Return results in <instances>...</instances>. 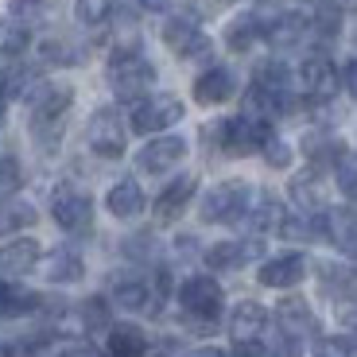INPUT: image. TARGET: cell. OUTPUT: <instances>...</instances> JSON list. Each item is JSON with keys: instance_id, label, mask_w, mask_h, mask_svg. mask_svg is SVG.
Listing matches in <instances>:
<instances>
[{"instance_id": "cell-1", "label": "cell", "mask_w": 357, "mask_h": 357, "mask_svg": "<svg viewBox=\"0 0 357 357\" xmlns=\"http://www.w3.org/2000/svg\"><path fill=\"white\" fill-rule=\"evenodd\" d=\"M109 86L121 101H140L155 86V66L140 51H116L109 63Z\"/></svg>"}, {"instance_id": "cell-2", "label": "cell", "mask_w": 357, "mask_h": 357, "mask_svg": "<svg viewBox=\"0 0 357 357\" xmlns=\"http://www.w3.org/2000/svg\"><path fill=\"white\" fill-rule=\"evenodd\" d=\"M178 303H183V311H187L190 326L206 334V331H214L218 326L222 287H218V280H210V276H190L187 284L178 287Z\"/></svg>"}, {"instance_id": "cell-3", "label": "cell", "mask_w": 357, "mask_h": 357, "mask_svg": "<svg viewBox=\"0 0 357 357\" xmlns=\"http://www.w3.org/2000/svg\"><path fill=\"white\" fill-rule=\"evenodd\" d=\"M249 202H252V190L249 183L241 178H225L218 187H210L198 202V214L202 222H237V218L249 214Z\"/></svg>"}, {"instance_id": "cell-4", "label": "cell", "mask_w": 357, "mask_h": 357, "mask_svg": "<svg viewBox=\"0 0 357 357\" xmlns=\"http://www.w3.org/2000/svg\"><path fill=\"white\" fill-rule=\"evenodd\" d=\"M272 140V128H268L264 116H233V121H222L218 125V144L222 152L229 155H249V152H260L264 144Z\"/></svg>"}, {"instance_id": "cell-5", "label": "cell", "mask_w": 357, "mask_h": 357, "mask_svg": "<svg viewBox=\"0 0 357 357\" xmlns=\"http://www.w3.org/2000/svg\"><path fill=\"white\" fill-rule=\"evenodd\" d=\"M178 116H183V101H178L175 93H155V98L136 101L128 125H132L140 136H152V132H163L167 125H175Z\"/></svg>"}, {"instance_id": "cell-6", "label": "cell", "mask_w": 357, "mask_h": 357, "mask_svg": "<svg viewBox=\"0 0 357 357\" xmlns=\"http://www.w3.org/2000/svg\"><path fill=\"white\" fill-rule=\"evenodd\" d=\"M86 140L101 160H121L125 155V125L116 109H98L86 125Z\"/></svg>"}, {"instance_id": "cell-7", "label": "cell", "mask_w": 357, "mask_h": 357, "mask_svg": "<svg viewBox=\"0 0 357 357\" xmlns=\"http://www.w3.org/2000/svg\"><path fill=\"white\" fill-rule=\"evenodd\" d=\"M51 218L66 233H86L93 225V202L82 190L63 187V190H54V198H51Z\"/></svg>"}, {"instance_id": "cell-8", "label": "cell", "mask_w": 357, "mask_h": 357, "mask_svg": "<svg viewBox=\"0 0 357 357\" xmlns=\"http://www.w3.org/2000/svg\"><path fill=\"white\" fill-rule=\"evenodd\" d=\"M183 155H187V140H183V136H155V140H148L140 148L136 167L148 171V175H163V171L178 167Z\"/></svg>"}, {"instance_id": "cell-9", "label": "cell", "mask_w": 357, "mask_h": 357, "mask_svg": "<svg viewBox=\"0 0 357 357\" xmlns=\"http://www.w3.org/2000/svg\"><path fill=\"white\" fill-rule=\"evenodd\" d=\"M163 43H167L178 59H202V54H210V39H206L202 31H198V24L187 16H171L167 24H163Z\"/></svg>"}, {"instance_id": "cell-10", "label": "cell", "mask_w": 357, "mask_h": 357, "mask_svg": "<svg viewBox=\"0 0 357 357\" xmlns=\"http://www.w3.org/2000/svg\"><path fill=\"white\" fill-rule=\"evenodd\" d=\"M299 82H303V93L311 101H331L338 93V70H334L331 59H322V54H311L299 70Z\"/></svg>"}, {"instance_id": "cell-11", "label": "cell", "mask_w": 357, "mask_h": 357, "mask_svg": "<svg viewBox=\"0 0 357 357\" xmlns=\"http://www.w3.org/2000/svg\"><path fill=\"white\" fill-rule=\"evenodd\" d=\"M39 257H43V249H39L36 237H12L8 245H0V272L4 276H27L39 264Z\"/></svg>"}, {"instance_id": "cell-12", "label": "cell", "mask_w": 357, "mask_h": 357, "mask_svg": "<svg viewBox=\"0 0 357 357\" xmlns=\"http://www.w3.org/2000/svg\"><path fill=\"white\" fill-rule=\"evenodd\" d=\"M233 93H237V78H233V70H225V66H210V70H202L195 78V101L198 105H222Z\"/></svg>"}, {"instance_id": "cell-13", "label": "cell", "mask_w": 357, "mask_h": 357, "mask_svg": "<svg viewBox=\"0 0 357 357\" xmlns=\"http://www.w3.org/2000/svg\"><path fill=\"white\" fill-rule=\"evenodd\" d=\"M307 276V260L299 252H284V257H272L260 264V284L264 287H295Z\"/></svg>"}, {"instance_id": "cell-14", "label": "cell", "mask_w": 357, "mask_h": 357, "mask_svg": "<svg viewBox=\"0 0 357 357\" xmlns=\"http://www.w3.org/2000/svg\"><path fill=\"white\" fill-rule=\"evenodd\" d=\"M105 206H109V214L121 218V222H132V218L144 214V190L136 178H121V183H113L105 195Z\"/></svg>"}, {"instance_id": "cell-15", "label": "cell", "mask_w": 357, "mask_h": 357, "mask_svg": "<svg viewBox=\"0 0 357 357\" xmlns=\"http://www.w3.org/2000/svg\"><path fill=\"white\" fill-rule=\"evenodd\" d=\"M264 326H268V311L260 303H252V299H245V303H237L229 311V338L233 342H257Z\"/></svg>"}, {"instance_id": "cell-16", "label": "cell", "mask_w": 357, "mask_h": 357, "mask_svg": "<svg viewBox=\"0 0 357 357\" xmlns=\"http://www.w3.org/2000/svg\"><path fill=\"white\" fill-rule=\"evenodd\" d=\"M195 175H183V178H175L171 187H163V195L155 198V222H175L183 210H187V202L195 198Z\"/></svg>"}, {"instance_id": "cell-17", "label": "cell", "mask_w": 357, "mask_h": 357, "mask_svg": "<svg viewBox=\"0 0 357 357\" xmlns=\"http://www.w3.org/2000/svg\"><path fill=\"white\" fill-rule=\"evenodd\" d=\"M257 252H260V241H218L206 249V264L218 268V272H233L245 260H252Z\"/></svg>"}, {"instance_id": "cell-18", "label": "cell", "mask_w": 357, "mask_h": 357, "mask_svg": "<svg viewBox=\"0 0 357 357\" xmlns=\"http://www.w3.org/2000/svg\"><path fill=\"white\" fill-rule=\"evenodd\" d=\"M105 346L113 357H144L148 354V334H144L136 322H116V326H109Z\"/></svg>"}, {"instance_id": "cell-19", "label": "cell", "mask_w": 357, "mask_h": 357, "mask_svg": "<svg viewBox=\"0 0 357 357\" xmlns=\"http://www.w3.org/2000/svg\"><path fill=\"white\" fill-rule=\"evenodd\" d=\"M43 276L51 280V284H78V280L86 276V264H82V257L74 249H54L51 257L43 260Z\"/></svg>"}, {"instance_id": "cell-20", "label": "cell", "mask_w": 357, "mask_h": 357, "mask_svg": "<svg viewBox=\"0 0 357 357\" xmlns=\"http://www.w3.org/2000/svg\"><path fill=\"white\" fill-rule=\"evenodd\" d=\"M276 319H280V331L295 334V338L314 331V314H311V307H307V299H299V295H287V299H280Z\"/></svg>"}, {"instance_id": "cell-21", "label": "cell", "mask_w": 357, "mask_h": 357, "mask_svg": "<svg viewBox=\"0 0 357 357\" xmlns=\"http://www.w3.org/2000/svg\"><path fill=\"white\" fill-rule=\"evenodd\" d=\"M109 299H113L121 311H144V307L152 303V287L144 284L140 276H121V280H113Z\"/></svg>"}, {"instance_id": "cell-22", "label": "cell", "mask_w": 357, "mask_h": 357, "mask_svg": "<svg viewBox=\"0 0 357 357\" xmlns=\"http://www.w3.org/2000/svg\"><path fill=\"white\" fill-rule=\"evenodd\" d=\"M322 229H326V237H331L338 249H346L357 257V214L354 210H331V214L322 218Z\"/></svg>"}, {"instance_id": "cell-23", "label": "cell", "mask_w": 357, "mask_h": 357, "mask_svg": "<svg viewBox=\"0 0 357 357\" xmlns=\"http://www.w3.org/2000/svg\"><path fill=\"white\" fill-rule=\"evenodd\" d=\"M264 36H268V43L276 47V51H291V47H299L307 39V20L303 16H280Z\"/></svg>"}, {"instance_id": "cell-24", "label": "cell", "mask_w": 357, "mask_h": 357, "mask_svg": "<svg viewBox=\"0 0 357 357\" xmlns=\"http://www.w3.org/2000/svg\"><path fill=\"white\" fill-rule=\"evenodd\" d=\"M284 222H287L284 202H280V198H272V195H260L257 206L249 210V225H252L257 233H272V229H280Z\"/></svg>"}, {"instance_id": "cell-25", "label": "cell", "mask_w": 357, "mask_h": 357, "mask_svg": "<svg viewBox=\"0 0 357 357\" xmlns=\"http://www.w3.org/2000/svg\"><path fill=\"white\" fill-rule=\"evenodd\" d=\"M260 36H264L260 20L252 16V12H245V16H237L229 27H225V47H229V51H249Z\"/></svg>"}, {"instance_id": "cell-26", "label": "cell", "mask_w": 357, "mask_h": 357, "mask_svg": "<svg viewBox=\"0 0 357 357\" xmlns=\"http://www.w3.org/2000/svg\"><path fill=\"white\" fill-rule=\"evenodd\" d=\"M291 202L307 214L322 210V187H319V171H303V175L291 178Z\"/></svg>"}, {"instance_id": "cell-27", "label": "cell", "mask_w": 357, "mask_h": 357, "mask_svg": "<svg viewBox=\"0 0 357 357\" xmlns=\"http://www.w3.org/2000/svg\"><path fill=\"white\" fill-rule=\"evenodd\" d=\"M36 303L39 299L31 291H24L16 284H0V319H20V314H27Z\"/></svg>"}, {"instance_id": "cell-28", "label": "cell", "mask_w": 357, "mask_h": 357, "mask_svg": "<svg viewBox=\"0 0 357 357\" xmlns=\"http://www.w3.org/2000/svg\"><path fill=\"white\" fill-rule=\"evenodd\" d=\"M36 222V210L20 198H4L0 202V233H12V229H24V225Z\"/></svg>"}, {"instance_id": "cell-29", "label": "cell", "mask_w": 357, "mask_h": 357, "mask_svg": "<svg viewBox=\"0 0 357 357\" xmlns=\"http://www.w3.org/2000/svg\"><path fill=\"white\" fill-rule=\"evenodd\" d=\"M303 152L311 155V163H314V167H319V163H338L342 155H346V152L338 148V144H334V140H326V136H319V132H314V136H307V140H303Z\"/></svg>"}, {"instance_id": "cell-30", "label": "cell", "mask_w": 357, "mask_h": 357, "mask_svg": "<svg viewBox=\"0 0 357 357\" xmlns=\"http://www.w3.org/2000/svg\"><path fill=\"white\" fill-rule=\"evenodd\" d=\"M47 8H51V4H47V0H8V12H12V20H16V24H39V20L47 16Z\"/></svg>"}, {"instance_id": "cell-31", "label": "cell", "mask_w": 357, "mask_h": 357, "mask_svg": "<svg viewBox=\"0 0 357 357\" xmlns=\"http://www.w3.org/2000/svg\"><path fill=\"white\" fill-rule=\"evenodd\" d=\"M74 12H78L82 24L98 27L109 20V12H113V0H74Z\"/></svg>"}, {"instance_id": "cell-32", "label": "cell", "mask_w": 357, "mask_h": 357, "mask_svg": "<svg viewBox=\"0 0 357 357\" xmlns=\"http://www.w3.org/2000/svg\"><path fill=\"white\" fill-rule=\"evenodd\" d=\"M43 59H47V63H59V66H74L82 59V51H78V47H70L66 39H47V43H43Z\"/></svg>"}, {"instance_id": "cell-33", "label": "cell", "mask_w": 357, "mask_h": 357, "mask_svg": "<svg viewBox=\"0 0 357 357\" xmlns=\"http://www.w3.org/2000/svg\"><path fill=\"white\" fill-rule=\"evenodd\" d=\"M334 167H338V187H342V195H346V198H357V155H342Z\"/></svg>"}, {"instance_id": "cell-34", "label": "cell", "mask_w": 357, "mask_h": 357, "mask_svg": "<svg viewBox=\"0 0 357 357\" xmlns=\"http://www.w3.org/2000/svg\"><path fill=\"white\" fill-rule=\"evenodd\" d=\"M20 178H24L20 175V163L12 155H0V198H8L20 187Z\"/></svg>"}, {"instance_id": "cell-35", "label": "cell", "mask_w": 357, "mask_h": 357, "mask_svg": "<svg viewBox=\"0 0 357 357\" xmlns=\"http://www.w3.org/2000/svg\"><path fill=\"white\" fill-rule=\"evenodd\" d=\"M82 319H86V331H105V322H109L105 299H86L82 303Z\"/></svg>"}, {"instance_id": "cell-36", "label": "cell", "mask_w": 357, "mask_h": 357, "mask_svg": "<svg viewBox=\"0 0 357 357\" xmlns=\"http://www.w3.org/2000/svg\"><path fill=\"white\" fill-rule=\"evenodd\" d=\"M319 357H357V342L354 338H322Z\"/></svg>"}, {"instance_id": "cell-37", "label": "cell", "mask_w": 357, "mask_h": 357, "mask_svg": "<svg viewBox=\"0 0 357 357\" xmlns=\"http://www.w3.org/2000/svg\"><path fill=\"white\" fill-rule=\"evenodd\" d=\"M260 152H264L268 167H287V163H291V148H287L284 140H276V136H272V140L260 148Z\"/></svg>"}, {"instance_id": "cell-38", "label": "cell", "mask_w": 357, "mask_h": 357, "mask_svg": "<svg viewBox=\"0 0 357 357\" xmlns=\"http://www.w3.org/2000/svg\"><path fill=\"white\" fill-rule=\"evenodd\" d=\"M272 357H299L303 354V346H299V338L295 334H287V331H280V338H276V346L268 349Z\"/></svg>"}, {"instance_id": "cell-39", "label": "cell", "mask_w": 357, "mask_h": 357, "mask_svg": "<svg viewBox=\"0 0 357 357\" xmlns=\"http://www.w3.org/2000/svg\"><path fill=\"white\" fill-rule=\"evenodd\" d=\"M229 357H272V354H268V346H260V342H237V349H233Z\"/></svg>"}, {"instance_id": "cell-40", "label": "cell", "mask_w": 357, "mask_h": 357, "mask_svg": "<svg viewBox=\"0 0 357 357\" xmlns=\"http://www.w3.org/2000/svg\"><path fill=\"white\" fill-rule=\"evenodd\" d=\"M342 82H346L349 98L357 101V59H349V63H346V70H342Z\"/></svg>"}, {"instance_id": "cell-41", "label": "cell", "mask_w": 357, "mask_h": 357, "mask_svg": "<svg viewBox=\"0 0 357 357\" xmlns=\"http://www.w3.org/2000/svg\"><path fill=\"white\" fill-rule=\"evenodd\" d=\"M183 357H225L222 349H214V346H202V349H187Z\"/></svg>"}, {"instance_id": "cell-42", "label": "cell", "mask_w": 357, "mask_h": 357, "mask_svg": "<svg viewBox=\"0 0 357 357\" xmlns=\"http://www.w3.org/2000/svg\"><path fill=\"white\" fill-rule=\"evenodd\" d=\"M63 357H93V349H70V354H63Z\"/></svg>"}, {"instance_id": "cell-43", "label": "cell", "mask_w": 357, "mask_h": 357, "mask_svg": "<svg viewBox=\"0 0 357 357\" xmlns=\"http://www.w3.org/2000/svg\"><path fill=\"white\" fill-rule=\"evenodd\" d=\"M4 109H8V93L0 89V116H4Z\"/></svg>"}, {"instance_id": "cell-44", "label": "cell", "mask_w": 357, "mask_h": 357, "mask_svg": "<svg viewBox=\"0 0 357 357\" xmlns=\"http://www.w3.org/2000/svg\"><path fill=\"white\" fill-rule=\"evenodd\" d=\"M0 357H12V349H4V346H0Z\"/></svg>"}, {"instance_id": "cell-45", "label": "cell", "mask_w": 357, "mask_h": 357, "mask_svg": "<svg viewBox=\"0 0 357 357\" xmlns=\"http://www.w3.org/2000/svg\"><path fill=\"white\" fill-rule=\"evenodd\" d=\"M264 4H272V0H264Z\"/></svg>"}]
</instances>
